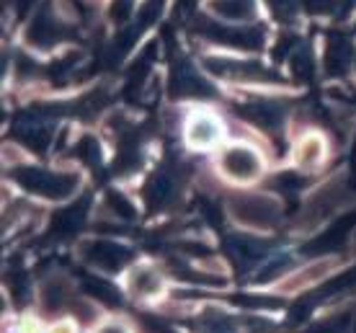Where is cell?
Masks as SVG:
<instances>
[{
  "label": "cell",
  "instance_id": "cell-8",
  "mask_svg": "<svg viewBox=\"0 0 356 333\" xmlns=\"http://www.w3.org/2000/svg\"><path fill=\"white\" fill-rule=\"evenodd\" d=\"M323 158V140L321 137H305L297 147V165L302 168H315Z\"/></svg>",
  "mask_w": 356,
  "mask_h": 333
},
{
  "label": "cell",
  "instance_id": "cell-1",
  "mask_svg": "<svg viewBox=\"0 0 356 333\" xmlns=\"http://www.w3.org/2000/svg\"><path fill=\"white\" fill-rule=\"evenodd\" d=\"M230 209L235 220H241L250 227H274L282 217V207L271 197H259V194H245L230 202Z\"/></svg>",
  "mask_w": 356,
  "mask_h": 333
},
{
  "label": "cell",
  "instance_id": "cell-9",
  "mask_svg": "<svg viewBox=\"0 0 356 333\" xmlns=\"http://www.w3.org/2000/svg\"><path fill=\"white\" fill-rule=\"evenodd\" d=\"M202 325H204L207 333H235L232 318L222 316V313H207V316L202 318Z\"/></svg>",
  "mask_w": 356,
  "mask_h": 333
},
{
  "label": "cell",
  "instance_id": "cell-4",
  "mask_svg": "<svg viewBox=\"0 0 356 333\" xmlns=\"http://www.w3.org/2000/svg\"><path fill=\"white\" fill-rule=\"evenodd\" d=\"M127 259H129L127 248H122V245H116V243H106V241L93 243L88 253V261L96 263L98 269H106V271H116Z\"/></svg>",
  "mask_w": 356,
  "mask_h": 333
},
{
  "label": "cell",
  "instance_id": "cell-3",
  "mask_svg": "<svg viewBox=\"0 0 356 333\" xmlns=\"http://www.w3.org/2000/svg\"><path fill=\"white\" fill-rule=\"evenodd\" d=\"M222 171L232 179L248 181L253 176H259L261 171V161L256 150L250 147H230L227 153L222 155Z\"/></svg>",
  "mask_w": 356,
  "mask_h": 333
},
{
  "label": "cell",
  "instance_id": "cell-5",
  "mask_svg": "<svg viewBox=\"0 0 356 333\" xmlns=\"http://www.w3.org/2000/svg\"><path fill=\"white\" fill-rule=\"evenodd\" d=\"M129 292L140 300L158 298L163 292V279L152 269H147V266H137L129 274Z\"/></svg>",
  "mask_w": 356,
  "mask_h": 333
},
{
  "label": "cell",
  "instance_id": "cell-2",
  "mask_svg": "<svg viewBox=\"0 0 356 333\" xmlns=\"http://www.w3.org/2000/svg\"><path fill=\"white\" fill-rule=\"evenodd\" d=\"M18 181L26 186V189L36 191V194H44V197H67L75 186V179L67 176H54V173H42V171H24L18 176Z\"/></svg>",
  "mask_w": 356,
  "mask_h": 333
},
{
  "label": "cell",
  "instance_id": "cell-11",
  "mask_svg": "<svg viewBox=\"0 0 356 333\" xmlns=\"http://www.w3.org/2000/svg\"><path fill=\"white\" fill-rule=\"evenodd\" d=\"M98 333H127V328L122 323H108V325H104Z\"/></svg>",
  "mask_w": 356,
  "mask_h": 333
},
{
  "label": "cell",
  "instance_id": "cell-6",
  "mask_svg": "<svg viewBox=\"0 0 356 333\" xmlns=\"http://www.w3.org/2000/svg\"><path fill=\"white\" fill-rule=\"evenodd\" d=\"M220 137V124L209 114H196L188 122V140L196 147H209Z\"/></svg>",
  "mask_w": 356,
  "mask_h": 333
},
{
  "label": "cell",
  "instance_id": "cell-10",
  "mask_svg": "<svg viewBox=\"0 0 356 333\" xmlns=\"http://www.w3.org/2000/svg\"><path fill=\"white\" fill-rule=\"evenodd\" d=\"M310 333H351V320L348 318H333V320L315 325Z\"/></svg>",
  "mask_w": 356,
  "mask_h": 333
},
{
  "label": "cell",
  "instance_id": "cell-7",
  "mask_svg": "<svg viewBox=\"0 0 356 333\" xmlns=\"http://www.w3.org/2000/svg\"><path fill=\"white\" fill-rule=\"evenodd\" d=\"M67 300H70V287H67V282L57 279V277L44 282V287H42V302H44L47 310H60V307L67 305Z\"/></svg>",
  "mask_w": 356,
  "mask_h": 333
}]
</instances>
